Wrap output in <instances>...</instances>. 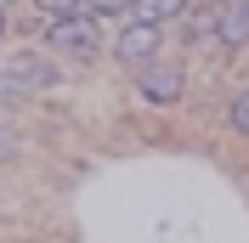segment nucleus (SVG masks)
I'll list each match as a JSON object with an SVG mask.
<instances>
[{
    "label": "nucleus",
    "instance_id": "obj_1",
    "mask_svg": "<svg viewBox=\"0 0 249 243\" xmlns=\"http://www.w3.org/2000/svg\"><path fill=\"white\" fill-rule=\"evenodd\" d=\"M46 40H51V51H62V57L91 62L96 51H102V23H96V12H62Z\"/></svg>",
    "mask_w": 249,
    "mask_h": 243
},
{
    "label": "nucleus",
    "instance_id": "obj_2",
    "mask_svg": "<svg viewBox=\"0 0 249 243\" xmlns=\"http://www.w3.org/2000/svg\"><path fill=\"white\" fill-rule=\"evenodd\" d=\"M136 85H142L147 102H176L181 85H187V74H181V68H170V62H159V57H147V62L136 68Z\"/></svg>",
    "mask_w": 249,
    "mask_h": 243
},
{
    "label": "nucleus",
    "instance_id": "obj_3",
    "mask_svg": "<svg viewBox=\"0 0 249 243\" xmlns=\"http://www.w3.org/2000/svg\"><path fill=\"white\" fill-rule=\"evenodd\" d=\"M113 57L124 68H142L147 57H159V23H124V34L113 40Z\"/></svg>",
    "mask_w": 249,
    "mask_h": 243
},
{
    "label": "nucleus",
    "instance_id": "obj_4",
    "mask_svg": "<svg viewBox=\"0 0 249 243\" xmlns=\"http://www.w3.org/2000/svg\"><path fill=\"white\" fill-rule=\"evenodd\" d=\"M215 40L227 51H238V46H249V0H232L227 12L215 17Z\"/></svg>",
    "mask_w": 249,
    "mask_h": 243
},
{
    "label": "nucleus",
    "instance_id": "obj_5",
    "mask_svg": "<svg viewBox=\"0 0 249 243\" xmlns=\"http://www.w3.org/2000/svg\"><path fill=\"white\" fill-rule=\"evenodd\" d=\"M6 74H12L23 91H46V85H57V68H51V62H40V57H17Z\"/></svg>",
    "mask_w": 249,
    "mask_h": 243
},
{
    "label": "nucleus",
    "instance_id": "obj_6",
    "mask_svg": "<svg viewBox=\"0 0 249 243\" xmlns=\"http://www.w3.org/2000/svg\"><path fill=\"white\" fill-rule=\"evenodd\" d=\"M187 6H193V0H130V23H170Z\"/></svg>",
    "mask_w": 249,
    "mask_h": 243
},
{
    "label": "nucleus",
    "instance_id": "obj_7",
    "mask_svg": "<svg viewBox=\"0 0 249 243\" xmlns=\"http://www.w3.org/2000/svg\"><path fill=\"white\" fill-rule=\"evenodd\" d=\"M227 124H232L238 136H249V91H238L232 102H227Z\"/></svg>",
    "mask_w": 249,
    "mask_h": 243
},
{
    "label": "nucleus",
    "instance_id": "obj_8",
    "mask_svg": "<svg viewBox=\"0 0 249 243\" xmlns=\"http://www.w3.org/2000/svg\"><path fill=\"white\" fill-rule=\"evenodd\" d=\"M17 96H23V85H17V79L6 74V68H0V113H6V107H12Z\"/></svg>",
    "mask_w": 249,
    "mask_h": 243
},
{
    "label": "nucleus",
    "instance_id": "obj_9",
    "mask_svg": "<svg viewBox=\"0 0 249 243\" xmlns=\"http://www.w3.org/2000/svg\"><path fill=\"white\" fill-rule=\"evenodd\" d=\"M34 6H40V12H51V17H62V12H74L79 0H34Z\"/></svg>",
    "mask_w": 249,
    "mask_h": 243
},
{
    "label": "nucleus",
    "instance_id": "obj_10",
    "mask_svg": "<svg viewBox=\"0 0 249 243\" xmlns=\"http://www.w3.org/2000/svg\"><path fill=\"white\" fill-rule=\"evenodd\" d=\"M12 153H17V136H12V130H0V158H12Z\"/></svg>",
    "mask_w": 249,
    "mask_h": 243
},
{
    "label": "nucleus",
    "instance_id": "obj_11",
    "mask_svg": "<svg viewBox=\"0 0 249 243\" xmlns=\"http://www.w3.org/2000/svg\"><path fill=\"white\" fill-rule=\"evenodd\" d=\"M0 40H6V0H0Z\"/></svg>",
    "mask_w": 249,
    "mask_h": 243
},
{
    "label": "nucleus",
    "instance_id": "obj_12",
    "mask_svg": "<svg viewBox=\"0 0 249 243\" xmlns=\"http://www.w3.org/2000/svg\"><path fill=\"white\" fill-rule=\"evenodd\" d=\"M204 6H215V0H204Z\"/></svg>",
    "mask_w": 249,
    "mask_h": 243
}]
</instances>
